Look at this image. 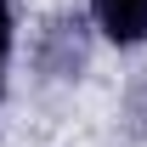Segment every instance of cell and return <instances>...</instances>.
Here are the masks:
<instances>
[{
	"label": "cell",
	"instance_id": "obj_1",
	"mask_svg": "<svg viewBox=\"0 0 147 147\" xmlns=\"http://www.w3.org/2000/svg\"><path fill=\"white\" fill-rule=\"evenodd\" d=\"M40 62H45V74H57V79H74V74L85 68V23L79 17H57L51 28H45Z\"/></svg>",
	"mask_w": 147,
	"mask_h": 147
},
{
	"label": "cell",
	"instance_id": "obj_2",
	"mask_svg": "<svg viewBox=\"0 0 147 147\" xmlns=\"http://www.w3.org/2000/svg\"><path fill=\"white\" fill-rule=\"evenodd\" d=\"M91 17L113 45L147 40V0H91Z\"/></svg>",
	"mask_w": 147,
	"mask_h": 147
},
{
	"label": "cell",
	"instance_id": "obj_3",
	"mask_svg": "<svg viewBox=\"0 0 147 147\" xmlns=\"http://www.w3.org/2000/svg\"><path fill=\"white\" fill-rule=\"evenodd\" d=\"M6 57H11V6L0 0V91H6Z\"/></svg>",
	"mask_w": 147,
	"mask_h": 147
}]
</instances>
